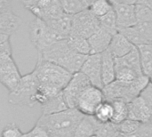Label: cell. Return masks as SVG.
I'll use <instances>...</instances> for the list:
<instances>
[{"label":"cell","mask_w":152,"mask_h":137,"mask_svg":"<svg viewBox=\"0 0 152 137\" xmlns=\"http://www.w3.org/2000/svg\"><path fill=\"white\" fill-rule=\"evenodd\" d=\"M39 86L36 95L37 104H44L48 99L61 94L72 78V74L54 63L38 61L33 70Z\"/></svg>","instance_id":"obj_1"},{"label":"cell","mask_w":152,"mask_h":137,"mask_svg":"<svg viewBox=\"0 0 152 137\" xmlns=\"http://www.w3.org/2000/svg\"><path fill=\"white\" fill-rule=\"evenodd\" d=\"M87 56L76 53L69 45L67 39L59 40L38 53V61L54 63L76 74L80 71Z\"/></svg>","instance_id":"obj_2"},{"label":"cell","mask_w":152,"mask_h":137,"mask_svg":"<svg viewBox=\"0 0 152 137\" xmlns=\"http://www.w3.org/2000/svg\"><path fill=\"white\" fill-rule=\"evenodd\" d=\"M84 116L77 109H68L53 115H41L36 124L45 127L50 137H74Z\"/></svg>","instance_id":"obj_3"},{"label":"cell","mask_w":152,"mask_h":137,"mask_svg":"<svg viewBox=\"0 0 152 137\" xmlns=\"http://www.w3.org/2000/svg\"><path fill=\"white\" fill-rule=\"evenodd\" d=\"M149 82L150 78L144 75L138 78L132 84H123L115 80L111 84L105 86L102 88V92L106 101L111 103L116 100H122L128 103L140 95Z\"/></svg>","instance_id":"obj_4"},{"label":"cell","mask_w":152,"mask_h":137,"mask_svg":"<svg viewBox=\"0 0 152 137\" xmlns=\"http://www.w3.org/2000/svg\"><path fill=\"white\" fill-rule=\"evenodd\" d=\"M39 86L38 79L32 70L21 77L17 86L9 93L8 102L14 106L33 107L37 104L36 95Z\"/></svg>","instance_id":"obj_5"},{"label":"cell","mask_w":152,"mask_h":137,"mask_svg":"<svg viewBox=\"0 0 152 137\" xmlns=\"http://www.w3.org/2000/svg\"><path fill=\"white\" fill-rule=\"evenodd\" d=\"M23 6L32 12L36 18L48 22L62 17L63 12L61 3L58 0H27L21 2Z\"/></svg>","instance_id":"obj_6"},{"label":"cell","mask_w":152,"mask_h":137,"mask_svg":"<svg viewBox=\"0 0 152 137\" xmlns=\"http://www.w3.org/2000/svg\"><path fill=\"white\" fill-rule=\"evenodd\" d=\"M30 41L38 53L52 44L61 40L44 21L35 18L29 24Z\"/></svg>","instance_id":"obj_7"},{"label":"cell","mask_w":152,"mask_h":137,"mask_svg":"<svg viewBox=\"0 0 152 137\" xmlns=\"http://www.w3.org/2000/svg\"><path fill=\"white\" fill-rule=\"evenodd\" d=\"M100 29L99 18L90 9L85 10L72 16V26L70 36H78L88 39Z\"/></svg>","instance_id":"obj_8"},{"label":"cell","mask_w":152,"mask_h":137,"mask_svg":"<svg viewBox=\"0 0 152 137\" xmlns=\"http://www.w3.org/2000/svg\"><path fill=\"white\" fill-rule=\"evenodd\" d=\"M89 86H91L90 81L81 72H77L72 75L69 84L62 91L64 101L69 109H76L81 94Z\"/></svg>","instance_id":"obj_9"},{"label":"cell","mask_w":152,"mask_h":137,"mask_svg":"<svg viewBox=\"0 0 152 137\" xmlns=\"http://www.w3.org/2000/svg\"><path fill=\"white\" fill-rule=\"evenodd\" d=\"M105 101L102 89L89 86L81 94L76 109L85 116H93L97 107Z\"/></svg>","instance_id":"obj_10"},{"label":"cell","mask_w":152,"mask_h":137,"mask_svg":"<svg viewBox=\"0 0 152 137\" xmlns=\"http://www.w3.org/2000/svg\"><path fill=\"white\" fill-rule=\"evenodd\" d=\"M117 17V25L119 29L133 27L137 24L135 13L136 1L115 0L110 1Z\"/></svg>","instance_id":"obj_11"},{"label":"cell","mask_w":152,"mask_h":137,"mask_svg":"<svg viewBox=\"0 0 152 137\" xmlns=\"http://www.w3.org/2000/svg\"><path fill=\"white\" fill-rule=\"evenodd\" d=\"M134 46L152 44V21L141 22L136 25L118 30Z\"/></svg>","instance_id":"obj_12"},{"label":"cell","mask_w":152,"mask_h":137,"mask_svg":"<svg viewBox=\"0 0 152 137\" xmlns=\"http://www.w3.org/2000/svg\"><path fill=\"white\" fill-rule=\"evenodd\" d=\"M20 72L12 56L0 62V83L10 92L19 84L21 78Z\"/></svg>","instance_id":"obj_13"},{"label":"cell","mask_w":152,"mask_h":137,"mask_svg":"<svg viewBox=\"0 0 152 137\" xmlns=\"http://www.w3.org/2000/svg\"><path fill=\"white\" fill-rule=\"evenodd\" d=\"M84 74L92 86L103 88L102 79V59L101 54H90L86 59L80 71Z\"/></svg>","instance_id":"obj_14"},{"label":"cell","mask_w":152,"mask_h":137,"mask_svg":"<svg viewBox=\"0 0 152 137\" xmlns=\"http://www.w3.org/2000/svg\"><path fill=\"white\" fill-rule=\"evenodd\" d=\"M128 107V119L140 122L146 123L150 122L151 118V112L144 101L140 97L133 99L127 103Z\"/></svg>","instance_id":"obj_15"},{"label":"cell","mask_w":152,"mask_h":137,"mask_svg":"<svg viewBox=\"0 0 152 137\" xmlns=\"http://www.w3.org/2000/svg\"><path fill=\"white\" fill-rule=\"evenodd\" d=\"M113 35L100 28L94 35L88 38L91 54H102L110 47Z\"/></svg>","instance_id":"obj_16"},{"label":"cell","mask_w":152,"mask_h":137,"mask_svg":"<svg viewBox=\"0 0 152 137\" xmlns=\"http://www.w3.org/2000/svg\"><path fill=\"white\" fill-rule=\"evenodd\" d=\"M136 46H134L125 36L118 32L113 36L108 50L110 52L112 56L117 59L127 55Z\"/></svg>","instance_id":"obj_17"},{"label":"cell","mask_w":152,"mask_h":137,"mask_svg":"<svg viewBox=\"0 0 152 137\" xmlns=\"http://www.w3.org/2000/svg\"><path fill=\"white\" fill-rule=\"evenodd\" d=\"M102 59V79L103 87L116 80L115 58L109 50L101 54Z\"/></svg>","instance_id":"obj_18"},{"label":"cell","mask_w":152,"mask_h":137,"mask_svg":"<svg viewBox=\"0 0 152 137\" xmlns=\"http://www.w3.org/2000/svg\"><path fill=\"white\" fill-rule=\"evenodd\" d=\"M22 20L12 11L0 14V33L11 36L21 25Z\"/></svg>","instance_id":"obj_19"},{"label":"cell","mask_w":152,"mask_h":137,"mask_svg":"<svg viewBox=\"0 0 152 137\" xmlns=\"http://www.w3.org/2000/svg\"><path fill=\"white\" fill-rule=\"evenodd\" d=\"M46 23L61 39H67L71 34L72 16L70 15L64 14L62 17Z\"/></svg>","instance_id":"obj_20"},{"label":"cell","mask_w":152,"mask_h":137,"mask_svg":"<svg viewBox=\"0 0 152 137\" xmlns=\"http://www.w3.org/2000/svg\"><path fill=\"white\" fill-rule=\"evenodd\" d=\"M68 109L69 107L67 106L64 101L62 92L57 95L56 96L48 99L44 104L41 105V111H42V115L44 116L56 114L64 111Z\"/></svg>","instance_id":"obj_21"},{"label":"cell","mask_w":152,"mask_h":137,"mask_svg":"<svg viewBox=\"0 0 152 137\" xmlns=\"http://www.w3.org/2000/svg\"><path fill=\"white\" fill-rule=\"evenodd\" d=\"M99 122L94 116H84L77 125L74 137H90L95 135Z\"/></svg>","instance_id":"obj_22"},{"label":"cell","mask_w":152,"mask_h":137,"mask_svg":"<svg viewBox=\"0 0 152 137\" xmlns=\"http://www.w3.org/2000/svg\"><path fill=\"white\" fill-rule=\"evenodd\" d=\"M137 49L140 55L142 73L150 78L152 77V44L139 45Z\"/></svg>","instance_id":"obj_23"},{"label":"cell","mask_w":152,"mask_h":137,"mask_svg":"<svg viewBox=\"0 0 152 137\" xmlns=\"http://www.w3.org/2000/svg\"><path fill=\"white\" fill-rule=\"evenodd\" d=\"M65 14L74 16L85 10L89 9L92 1L87 0H63L61 1Z\"/></svg>","instance_id":"obj_24"},{"label":"cell","mask_w":152,"mask_h":137,"mask_svg":"<svg viewBox=\"0 0 152 137\" xmlns=\"http://www.w3.org/2000/svg\"><path fill=\"white\" fill-rule=\"evenodd\" d=\"M94 118L100 123L105 124L112 122L113 119V106L109 101H103L95 110L94 113Z\"/></svg>","instance_id":"obj_25"},{"label":"cell","mask_w":152,"mask_h":137,"mask_svg":"<svg viewBox=\"0 0 152 137\" xmlns=\"http://www.w3.org/2000/svg\"><path fill=\"white\" fill-rule=\"evenodd\" d=\"M67 40L70 47L76 53L86 56L91 54V49L88 43V39L78 36H69Z\"/></svg>","instance_id":"obj_26"},{"label":"cell","mask_w":152,"mask_h":137,"mask_svg":"<svg viewBox=\"0 0 152 137\" xmlns=\"http://www.w3.org/2000/svg\"><path fill=\"white\" fill-rule=\"evenodd\" d=\"M113 106V119L112 123L119 125L128 119V107L127 103L122 100H116L111 102Z\"/></svg>","instance_id":"obj_27"},{"label":"cell","mask_w":152,"mask_h":137,"mask_svg":"<svg viewBox=\"0 0 152 137\" xmlns=\"http://www.w3.org/2000/svg\"><path fill=\"white\" fill-rule=\"evenodd\" d=\"M99 21H100V28L110 32L111 35L114 36L117 33H118V28L117 25V17L113 9L106 15L99 18Z\"/></svg>","instance_id":"obj_28"},{"label":"cell","mask_w":152,"mask_h":137,"mask_svg":"<svg viewBox=\"0 0 152 137\" xmlns=\"http://www.w3.org/2000/svg\"><path fill=\"white\" fill-rule=\"evenodd\" d=\"M89 9L97 18H101L106 15L108 12H110L113 9V6L110 1L99 0V1H92Z\"/></svg>","instance_id":"obj_29"},{"label":"cell","mask_w":152,"mask_h":137,"mask_svg":"<svg viewBox=\"0 0 152 137\" xmlns=\"http://www.w3.org/2000/svg\"><path fill=\"white\" fill-rule=\"evenodd\" d=\"M135 13L137 23L152 21V10L141 3V1H136L135 3Z\"/></svg>","instance_id":"obj_30"},{"label":"cell","mask_w":152,"mask_h":137,"mask_svg":"<svg viewBox=\"0 0 152 137\" xmlns=\"http://www.w3.org/2000/svg\"><path fill=\"white\" fill-rule=\"evenodd\" d=\"M120 134L118 125L110 122L105 124H100L97 127L95 136L97 137H113Z\"/></svg>","instance_id":"obj_31"},{"label":"cell","mask_w":152,"mask_h":137,"mask_svg":"<svg viewBox=\"0 0 152 137\" xmlns=\"http://www.w3.org/2000/svg\"><path fill=\"white\" fill-rule=\"evenodd\" d=\"M142 123L132 120L127 119L126 120H125L124 122H122L121 124L118 125V131L121 135L123 136H127V135H131L133 133H134L139 127L141 126Z\"/></svg>","instance_id":"obj_32"},{"label":"cell","mask_w":152,"mask_h":137,"mask_svg":"<svg viewBox=\"0 0 152 137\" xmlns=\"http://www.w3.org/2000/svg\"><path fill=\"white\" fill-rule=\"evenodd\" d=\"M125 137H152V126L150 122L142 123L139 128L133 134L124 136Z\"/></svg>","instance_id":"obj_33"},{"label":"cell","mask_w":152,"mask_h":137,"mask_svg":"<svg viewBox=\"0 0 152 137\" xmlns=\"http://www.w3.org/2000/svg\"><path fill=\"white\" fill-rule=\"evenodd\" d=\"M23 133L16 126V124L10 123L4 127L1 133V137H21Z\"/></svg>","instance_id":"obj_34"},{"label":"cell","mask_w":152,"mask_h":137,"mask_svg":"<svg viewBox=\"0 0 152 137\" xmlns=\"http://www.w3.org/2000/svg\"><path fill=\"white\" fill-rule=\"evenodd\" d=\"M21 137H50L47 130L39 126V125H35L28 132L23 133Z\"/></svg>","instance_id":"obj_35"},{"label":"cell","mask_w":152,"mask_h":137,"mask_svg":"<svg viewBox=\"0 0 152 137\" xmlns=\"http://www.w3.org/2000/svg\"><path fill=\"white\" fill-rule=\"evenodd\" d=\"M139 96L144 101L152 114V83L149 82L146 87L141 92Z\"/></svg>","instance_id":"obj_36"},{"label":"cell","mask_w":152,"mask_h":137,"mask_svg":"<svg viewBox=\"0 0 152 137\" xmlns=\"http://www.w3.org/2000/svg\"><path fill=\"white\" fill-rule=\"evenodd\" d=\"M11 56H12V45L9 40L0 45V62Z\"/></svg>","instance_id":"obj_37"},{"label":"cell","mask_w":152,"mask_h":137,"mask_svg":"<svg viewBox=\"0 0 152 137\" xmlns=\"http://www.w3.org/2000/svg\"><path fill=\"white\" fill-rule=\"evenodd\" d=\"M12 3L7 0H0V14L8 12L12 10Z\"/></svg>","instance_id":"obj_38"},{"label":"cell","mask_w":152,"mask_h":137,"mask_svg":"<svg viewBox=\"0 0 152 137\" xmlns=\"http://www.w3.org/2000/svg\"><path fill=\"white\" fill-rule=\"evenodd\" d=\"M10 40V36H7V35H4V34H1L0 33V45L7 42Z\"/></svg>","instance_id":"obj_39"},{"label":"cell","mask_w":152,"mask_h":137,"mask_svg":"<svg viewBox=\"0 0 152 137\" xmlns=\"http://www.w3.org/2000/svg\"><path fill=\"white\" fill-rule=\"evenodd\" d=\"M141 3H142L143 4H145L146 6H148L152 10V0H142Z\"/></svg>","instance_id":"obj_40"},{"label":"cell","mask_w":152,"mask_h":137,"mask_svg":"<svg viewBox=\"0 0 152 137\" xmlns=\"http://www.w3.org/2000/svg\"><path fill=\"white\" fill-rule=\"evenodd\" d=\"M113 137H125L123 135H121V134H118V135H117V136H115Z\"/></svg>","instance_id":"obj_41"},{"label":"cell","mask_w":152,"mask_h":137,"mask_svg":"<svg viewBox=\"0 0 152 137\" xmlns=\"http://www.w3.org/2000/svg\"><path fill=\"white\" fill-rule=\"evenodd\" d=\"M150 123L151 124V126H152V115H151V120H150Z\"/></svg>","instance_id":"obj_42"},{"label":"cell","mask_w":152,"mask_h":137,"mask_svg":"<svg viewBox=\"0 0 152 137\" xmlns=\"http://www.w3.org/2000/svg\"><path fill=\"white\" fill-rule=\"evenodd\" d=\"M150 82H151V83H152V77H151V78H150Z\"/></svg>","instance_id":"obj_43"},{"label":"cell","mask_w":152,"mask_h":137,"mask_svg":"<svg viewBox=\"0 0 152 137\" xmlns=\"http://www.w3.org/2000/svg\"><path fill=\"white\" fill-rule=\"evenodd\" d=\"M90 137H97V136H96L94 135V136H90Z\"/></svg>","instance_id":"obj_44"}]
</instances>
